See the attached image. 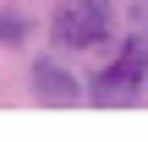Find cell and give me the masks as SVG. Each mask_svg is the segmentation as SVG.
<instances>
[{"instance_id": "obj_4", "label": "cell", "mask_w": 148, "mask_h": 142, "mask_svg": "<svg viewBox=\"0 0 148 142\" xmlns=\"http://www.w3.org/2000/svg\"><path fill=\"white\" fill-rule=\"evenodd\" d=\"M22 38H27V16H22V11H0V44L16 49Z\"/></svg>"}, {"instance_id": "obj_3", "label": "cell", "mask_w": 148, "mask_h": 142, "mask_svg": "<svg viewBox=\"0 0 148 142\" xmlns=\"http://www.w3.org/2000/svg\"><path fill=\"white\" fill-rule=\"evenodd\" d=\"M27 77H33V99H38V104H49V109H71V104L82 99L77 77H71V71H66L55 55H38Z\"/></svg>"}, {"instance_id": "obj_5", "label": "cell", "mask_w": 148, "mask_h": 142, "mask_svg": "<svg viewBox=\"0 0 148 142\" xmlns=\"http://www.w3.org/2000/svg\"><path fill=\"white\" fill-rule=\"evenodd\" d=\"M132 22H137V33L148 38V0H132Z\"/></svg>"}, {"instance_id": "obj_2", "label": "cell", "mask_w": 148, "mask_h": 142, "mask_svg": "<svg viewBox=\"0 0 148 142\" xmlns=\"http://www.w3.org/2000/svg\"><path fill=\"white\" fill-rule=\"evenodd\" d=\"M110 27H115V5L110 0H60L55 22H49L55 44H66V49H93V44L110 38Z\"/></svg>"}, {"instance_id": "obj_1", "label": "cell", "mask_w": 148, "mask_h": 142, "mask_svg": "<svg viewBox=\"0 0 148 142\" xmlns=\"http://www.w3.org/2000/svg\"><path fill=\"white\" fill-rule=\"evenodd\" d=\"M143 82H148V38H143V33H132V38L115 49V60L93 77L88 99H93L99 109H126V104L143 99Z\"/></svg>"}]
</instances>
